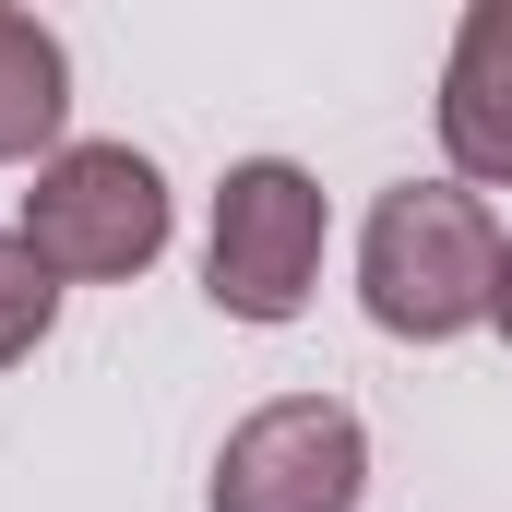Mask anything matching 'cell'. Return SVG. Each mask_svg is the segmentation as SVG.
I'll return each instance as SVG.
<instances>
[{
	"instance_id": "cell-1",
	"label": "cell",
	"mask_w": 512,
	"mask_h": 512,
	"mask_svg": "<svg viewBox=\"0 0 512 512\" xmlns=\"http://www.w3.org/2000/svg\"><path fill=\"white\" fill-rule=\"evenodd\" d=\"M501 215L465 179H393L358 227V298L393 346H453L501 298Z\"/></svg>"
},
{
	"instance_id": "cell-2",
	"label": "cell",
	"mask_w": 512,
	"mask_h": 512,
	"mask_svg": "<svg viewBox=\"0 0 512 512\" xmlns=\"http://www.w3.org/2000/svg\"><path fill=\"white\" fill-rule=\"evenodd\" d=\"M167 227H179L167 167L131 155V143H60L36 167V191H24V251L60 286H131L167 251Z\"/></svg>"
},
{
	"instance_id": "cell-3",
	"label": "cell",
	"mask_w": 512,
	"mask_h": 512,
	"mask_svg": "<svg viewBox=\"0 0 512 512\" xmlns=\"http://www.w3.org/2000/svg\"><path fill=\"white\" fill-rule=\"evenodd\" d=\"M322 239H334L322 179H310L298 155H239L227 191H215V227H203V298H215L227 322H262V334H274V322L310 310Z\"/></svg>"
},
{
	"instance_id": "cell-4",
	"label": "cell",
	"mask_w": 512,
	"mask_h": 512,
	"mask_svg": "<svg viewBox=\"0 0 512 512\" xmlns=\"http://www.w3.org/2000/svg\"><path fill=\"white\" fill-rule=\"evenodd\" d=\"M370 501V429L346 393H274L215 441L203 512H358Z\"/></svg>"
},
{
	"instance_id": "cell-5",
	"label": "cell",
	"mask_w": 512,
	"mask_h": 512,
	"mask_svg": "<svg viewBox=\"0 0 512 512\" xmlns=\"http://www.w3.org/2000/svg\"><path fill=\"white\" fill-rule=\"evenodd\" d=\"M441 155L465 191H512V0H477L453 24V60H441Z\"/></svg>"
},
{
	"instance_id": "cell-6",
	"label": "cell",
	"mask_w": 512,
	"mask_h": 512,
	"mask_svg": "<svg viewBox=\"0 0 512 512\" xmlns=\"http://www.w3.org/2000/svg\"><path fill=\"white\" fill-rule=\"evenodd\" d=\"M72 131V48L0 0V167H48Z\"/></svg>"
},
{
	"instance_id": "cell-7",
	"label": "cell",
	"mask_w": 512,
	"mask_h": 512,
	"mask_svg": "<svg viewBox=\"0 0 512 512\" xmlns=\"http://www.w3.org/2000/svg\"><path fill=\"white\" fill-rule=\"evenodd\" d=\"M48 322H60V274L24 251V227H0V370H12V358H36V346H48Z\"/></svg>"
},
{
	"instance_id": "cell-8",
	"label": "cell",
	"mask_w": 512,
	"mask_h": 512,
	"mask_svg": "<svg viewBox=\"0 0 512 512\" xmlns=\"http://www.w3.org/2000/svg\"><path fill=\"white\" fill-rule=\"evenodd\" d=\"M489 334L512 346V251H501V298H489Z\"/></svg>"
}]
</instances>
